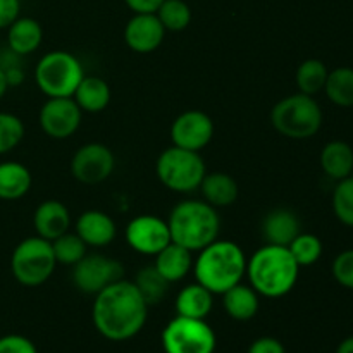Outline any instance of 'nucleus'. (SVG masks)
I'll list each match as a JSON object with an SVG mask.
<instances>
[{
	"mask_svg": "<svg viewBox=\"0 0 353 353\" xmlns=\"http://www.w3.org/2000/svg\"><path fill=\"white\" fill-rule=\"evenodd\" d=\"M155 174L159 181L171 192L192 193L202 185L207 168L200 152L172 145L159 155L155 162Z\"/></svg>",
	"mask_w": 353,
	"mask_h": 353,
	"instance_id": "0eeeda50",
	"label": "nucleus"
},
{
	"mask_svg": "<svg viewBox=\"0 0 353 353\" xmlns=\"http://www.w3.org/2000/svg\"><path fill=\"white\" fill-rule=\"evenodd\" d=\"M76 234L86 247L103 248L114 241L117 234L116 223L102 210H86L76 221Z\"/></svg>",
	"mask_w": 353,
	"mask_h": 353,
	"instance_id": "dca6fc26",
	"label": "nucleus"
},
{
	"mask_svg": "<svg viewBox=\"0 0 353 353\" xmlns=\"http://www.w3.org/2000/svg\"><path fill=\"white\" fill-rule=\"evenodd\" d=\"M214 137V121L202 110H186L171 124V140L174 147L200 152Z\"/></svg>",
	"mask_w": 353,
	"mask_h": 353,
	"instance_id": "4468645a",
	"label": "nucleus"
},
{
	"mask_svg": "<svg viewBox=\"0 0 353 353\" xmlns=\"http://www.w3.org/2000/svg\"><path fill=\"white\" fill-rule=\"evenodd\" d=\"M203 200L216 209L230 207L238 199V185L233 176L226 172H210L205 174L202 185H200Z\"/></svg>",
	"mask_w": 353,
	"mask_h": 353,
	"instance_id": "a878e982",
	"label": "nucleus"
},
{
	"mask_svg": "<svg viewBox=\"0 0 353 353\" xmlns=\"http://www.w3.org/2000/svg\"><path fill=\"white\" fill-rule=\"evenodd\" d=\"M324 92L334 105L353 107V68L343 65L330 71Z\"/></svg>",
	"mask_w": 353,
	"mask_h": 353,
	"instance_id": "bb28decb",
	"label": "nucleus"
},
{
	"mask_svg": "<svg viewBox=\"0 0 353 353\" xmlns=\"http://www.w3.org/2000/svg\"><path fill=\"white\" fill-rule=\"evenodd\" d=\"M271 123L279 134L292 140H307L323 126V109L305 93L285 97L271 110Z\"/></svg>",
	"mask_w": 353,
	"mask_h": 353,
	"instance_id": "39448f33",
	"label": "nucleus"
},
{
	"mask_svg": "<svg viewBox=\"0 0 353 353\" xmlns=\"http://www.w3.org/2000/svg\"><path fill=\"white\" fill-rule=\"evenodd\" d=\"M0 353H38L30 338L23 334H6L0 338Z\"/></svg>",
	"mask_w": 353,
	"mask_h": 353,
	"instance_id": "c9c22d12",
	"label": "nucleus"
},
{
	"mask_svg": "<svg viewBox=\"0 0 353 353\" xmlns=\"http://www.w3.org/2000/svg\"><path fill=\"white\" fill-rule=\"evenodd\" d=\"M247 353H286L285 345L272 336L257 338L254 343L248 347Z\"/></svg>",
	"mask_w": 353,
	"mask_h": 353,
	"instance_id": "4c0bfd02",
	"label": "nucleus"
},
{
	"mask_svg": "<svg viewBox=\"0 0 353 353\" xmlns=\"http://www.w3.org/2000/svg\"><path fill=\"white\" fill-rule=\"evenodd\" d=\"M214 305V293L200 283L186 285L176 296V312L178 316L192 319H207Z\"/></svg>",
	"mask_w": 353,
	"mask_h": 353,
	"instance_id": "5701e85b",
	"label": "nucleus"
},
{
	"mask_svg": "<svg viewBox=\"0 0 353 353\" xmlns=\"http://www.w3.org/2000/svg\"><path fill=\"white\" fill-rule=\"evenodd\" d=\"M3 72H6V78H7V83H9V88H10V86H19L21 83L24 81V72H23V69H21L19 64L10 65V68H6V69H3Z\"/></svg>",
	"mask_w": 353,
	"mask_h": 353,
	"instance_id": "ea45409f",
	"label": "nucleus"
},
{
	"mask_svg": "<svg viewBox=\"0 0 353 353\" xmlns=\"http://www.w3.org/2000/svg\"><path fill=\"white\" fill-rule=\"evenodd\" d=\"M124 238L131 250L154 257L172 241L168 221L154 214H141L131 219L124 231Z\"/></svg>",
	"mask_w": 353,
	"mask_h": 353,
	"instance_id": "9b49d317",
	"label": "nucleus"
},
{
	"mask_svg": "<svg viewBox=\"0 0 353 353\" xmlns=\"http://www.w3.org/2000/svg\"><path fill=\"white\" fill-rule=\"evenodd\" d=\"M165 28L157 14H134L124 28V41L137 54H150L162 45Z\"/></svg>",
	"mask_w": 353,
	"mask_h": 353,
	"instance_id": "2eb2a0df",
	"label": "nucleus"
},
{
	"mask_svg": "<svg viewBox=\"0 0 353 353\" xmlns=\"http://www.w3.org/2000/svg\"><path fill=\"white\" fill-rule=\"evenodd\" d=\"M327 74H330V71H327L326 64L319 61V59H307V61H303L299 65L295 74V81L300 93L314 97L319 92H323Z\"/></svg>",
	"mask_w": 353,
	"mask_h": 353,
	"instance_id": "cd10ccee",
	"label": "nucleus"
},
{
	"mask_svg": "<svg viewBox=\"0 0 353 353\" xmlns=\"http://www.w3.org/2000/svg\"><path fill=\"white\" fill-rule=\"evenodd\" d=\"M134 14H154L164 0H124Z\"/></svg>",
	"mask_w": 353,
	"mask_h": 353,
	"instance_id": "58836bf2",
	"label": "nucleus"
},
{
	"mask_svg": "<svg viewBox=\"0 0 353 353\" xmlns=\"http://www.w3.org/2000/svg\"><path fill=\"white\" fill-rule=\"evenodd\" d=\"M155 14L165 31H183L192 23V9L185 0H164Z\"/></svg>",
	"mask_w": 353,
	"mask_h": 353,
	"instance_id": "c756f323",
	"label": "nucleus"
},
{
	"mask_svg": "<svg viewBox=\"0 0 353 353\" xmlns=\"http://www.w3.org/2000/svg\"><path fill=\"white\" fill-rule=\"evenodd\" d=\"M162 348L165 353H214L217 338L205 319L176 316L162 331Z\"/></svg>",
	"mask_w": 353,
	"mask_h": 353,
	"instance_id": "1a4fd4ad",
	"label": "nucleus"
},
{
	"mask_svg": "<svg viewBox=\"0 0 353 353\" xmlns=\"http://www.w3.org/2000/svg\"><path fill=\"white\" fill-rule=\"evenodd\" d=\"M55 265L57 261L52 241L38 234L19 241L10 255V272L14 279L26 288L45 285L54 274Z\"/></svg>",
	"mask_w": 353,
	"mask_h": 353,
	"instance_id": "423d86ee",
	"label": "nucleus"
},
{
	"mask_svg": "<svg viewBox=\"0 0 353 353\" xmlns=\"http://www.w3.org/2000/svg\"><path fill=\"white\" fill-rule=\"evenodd\" d=\"M19 0H0V30H7L19 17Z\"/></svg>",
	"mask_w": 353,
	"mask_h": 353,
	"instance_id": "e433bc0d",
	"label": "nucleus"
},
{
	"mask_svg": "<svg viewBox=\"0 0 353 353\" xmlns=\"http://www.w3.org/2000/svg\"><path fill=\"white\" fill-rule=\"evenodd\" d=\"M33 226L38 236L54 241L55 238L69 231L71 214L68 207L59 200H45L34 210Z\"/></svg>",
	"mask_w": 353,
	"mask_h": 353,
	"instance_id": "f3484780",
	"label": "nucleus"
},
{
	"mask_svg": "<svg viewBox=\"0 0 353 353\" xmlns=\"http://www.w3.org/2000/svg\"><path fill=\"white\" fill-rule=\"evenodd\" d=\"M169 231L172 243L190 252H199L217 240L221 219L216 207L205 200H183L169 214Z\"/></svg>",
	"mask_w": 353,
	"mask_h": 353,
	"instance_id": "20e7f679",
	"label": "nucleus"
},
{
	"mask_svg": "<svg viewBox=\"0 0 353 353\" xmlns=\"http://www.w3.org/2000/svg\"><path fill=\"white\" fill-rule=\"evenodd\" d=\"M300 233L299 217L288 209L271 210L262 221V236L269 245L288 247Z\"/></svg>",
	"mask_w": 353,
	"mask_h": 353,
	"instance_id": "a211bd4d",
	"label": "nucleus"
},
{
	"mask_svg": "<svg viewBox=\"0 0 353 353\" xmlns=\"http://www.w3.org/2000/svg\"><path fill=\"white\" fill-rule=\"evenodd\" d=\"M0 52H2V45H0Z\"/></svg>",
	"mask_w": 353,
	"mask_h": 353,
	"instance_id": "37998d69",
	"label": "nucleus"
},
{
	"mask_svg": "<svg viewBox=\"0 0 353 353\" xmlns=\"http://www.w3.org/2000/svg\"><path fill=\"white\" fill-rule=\"evenodd\" d=\"M92 319L95 330L105 340L128 341L145 327L148 303L133 281L121 278L97 293Z\"/></svg>",
	"mask_w": 353,
	"mask_h": 353,
	"instance_id": "f257e3e1",
	"label": "nucleus"
},
{
	"mask_svg": "<svg viewBox=\"0 0 353 353\" xmlns=\"http://www.w3.org/2000/svg\"><path fill=\"white\" fill-rule=\"evenodd\" d=\"M116 157L103 143H86L71 159V174L83 185H99L114 171Z\"/></svg>",
	"mask_w": 353,
	"mask_h": 353,
	"instance_id": "ddd939ff",
	"label": "nucleus"
},
{
	"mask_svg": "<svg viewBox=\"0 0 353 353\" xmlns=\"http://www.w3.org/2000/svg\"><path fill=\"white\" fill-rule=\"evenodd\" d=\"M123 278V265L102 254H86L76 265H72V283L79 292L97 295Z\"/></svg>",
	"mask_w": 353,
	"mask_h": 353,
	"instance_id": "9d476101",
	"label": "nucleus"
},
{
	"mask_svg": "<svg viewBox=\"0 0 353 353\" xmlns=\"http://www.w3.org/2000/svg\"><path fill=\"white\" fill-rule=\"evenodd\" d=\"M57 264L76 265L86 255V245L76 233H64L52 241Z\"/></svg>",
	"mask_w": 353,
	"mask_h": 353,
	"instance_id": "2f4dec72",
	"label": "nucleus"
},
{
	"mask_svg": "<svg viewBox=\"0 0 353 353\" xmlns=\"http://www.w3.org/2000/svg\"><path fill=\"white\" fill-rule=\"evenodd\" d=\"M193 274L196 283L205 286L214 295H223L230 288L243 281L247 272V257L234 241L219 240L199 250L193 259Z\"/></svg>",
	"mask_w": 353,
	"mask_h": 353,
	"instance_id": "7ed1b4c3",
	"label": "nucleus"
},
{
	"mask_svg": "<svg viewBox=\"0 0 353 353\" xmlns=\"http://www.w3.org/2000/svg\"><path fill=\"white\" fill-rule=\"evenodd\" d=\"M321 168L324 174L334 181L348 178L353 174V148L350 143L341 140L330 141L321 150Z\"/></svg>",
	"mask_w": 353,
	"mask_h": 353,
	"instance_id": "4be33fe9",
	"label": "nucleus"
},
{
	"mask_svg": "<svg viewBox=\"0 0 353 353\" xmlns=\"http://www.w3.org/2000/svg\"><path fill=\"white\" fill-rule=\"evenodd\" d=\"M85 78L81 62L65 50H54L45 54L34 69V81L41 93L54 97H72Z\"/></svg>",
	"mask_w": 353,
	"mask_h": 353,
	"instance_id": "6e6552de",
	"label": "nucleus"
},
{
	"mask_svg": "<svg viewBox=\"0 0 353 353\" xmlns=\"http://www.w3.org/2000/svg\"><path fill=\"white\" fill-rule=\"evenodd\" d=\"M83 110L72 97H54L41 105L38 121L47 137L65 140L81 126Z\"/></svg>",
	"mask_w": 353,
	"mask_h": 353,
	"instance_id": "f8f14e48",
	"label": "nucleus"
},
{
	"mask_svg": "<svg viewBox=\"0 0 353 353\" xmlns=\"http://www.w3.org/2000/svg\"><path fill=\"white\" fill-rule=\"evenodd\" d=\"M288 250L300 268H309L316 264L323 255V241L312 233H300L288 245Z\"/></svg>",
	"mask_w": 353,
	"mask_h": 353,
	"instance_id": "7c9ffc66",
	"label": "nucleus"
},
{
	"mask_svg": "<svg viewBox=\"0 0 353 353\" xmlns=\"http://www.w3.org/2000/svg\"><path fill=\"white\" fill-rule=\"evenodd\" d=\"M41 40H43V30H41V24L33 17H17L7 28L9 50L21 57L33 54L41 45Z\"/></svg>",
	"mask_w": 353,
	"mask_h": 353,
	"instance_id": "412c9836",
	"label": "nucleus"
},
{
	"mask_svg": "<svg viewBox=\"0 0 353 353\" xmlns=\"http://www.w3.org/2000/svg\"><path fill=\"white\" fill-rule=\"evenodd\" d=\"M133 283L137 285L138 292L141 293L145 302L148 303V307L159 303L161 300L165 299V295H168L169 283L159 274L157 269H155L154 265H147V268L141 269Z\"/></svg>",
	"mask_w": 353,
	"mask_h": 353,
	"instance_id": "c85d7f7f",
	"label": "nucleus"
},
{
	"mask_svg": "<svg viewBox=\"0 0 353 353\" xmlns=\"http://www.w3.org/2000/svg\"><path fill=\"white\" fill-rule=\"evenodd\" d=\"M74 102L78 103L83 112L97 114L107 109L110 102V86L105 79L99 76H86L76 88L72 95Z\"/></svg>",
	"mask_w": 353,
	"mask_h": 353,
	"instance_id": "393cba45",
	"label": "nucleus"
},
{
	"mask_svg": "<svg viewBox=\"0 0 353 353\" xmlns=\"http://www.w3.org/2000/svg\"><path fill=\"white\" fill-rule=\"evenodd\" d=\"M248 285L265 299H281L295 288L300 276V265L296 264L288 247L269 245L254 252L247 259Z\"/></svg>",
	"mask_w": 353,
	"mask_h": 353,
	"instance_id": "f03ea898",
	"label": "nucleus"
},
{
	"mask_svg": "<svg viewBox=\"0 0 353 353\" xmlns=\"http://www.w3.org/2000/svg\"><path fill=\"white\" fill-rule=\"evenodd\" d=\"M224 312L234 321L247 323L257 316L261 309V295L250 285H243V281L223 293Z\"/></svg>",
	"mask_w": 353,
	"mask_h": 353,
	"instance_id": "aec40b11",
	"label": "nucleus"
},
{
	"mask_svg": "<svg viewBox=\"0 0 353 353\" xmlns=\"http://www.w3.org/2000/svg\"><path fill=\"white\" fill-rule=\"evenodd\" d=\"M24 123L10 112H0V155L12 152L23 141Z\"/></svg>",
	"mask_w": 353,
	"mask_h": 353,
	"instance_id": "473e14b6",
	"label": "nucleus"
},
{
	"mask_svg": "<svg viewBox=\"0 0 353 353\" xmlns=\"http://www.w3.org/2000/svg\"><path fill=\"white\" fill-rule=\"evenodd\" d=\"M336 353H353V336L345 338V340L338 345Z\"/></svg>",
	"mask_w": 353,
	"mask_h": 353,
	"instance_id": "a19ab883",
	"label": "nucleus"
},
{
	"mask_svg": "<svg viewBox=\"0 0 353 353\" xmlns=\"http://www.w3.org/2000/svg\"><path fill=\"white\" fill-rule=\"evenodd\" d=\"M7 90H9V83H7V78H6V72H3V69L0 68V100L6 97Z\"/></svg>",
	"mask_w": 353,
	"mask_h": 353,
	"instance_id": "79ce46f5",
	"label": "nucleus"
},
{
	"mask_svg": "<svg viewBox=\"0 0 353 353\" xmlns=\"http://www.w3.org/2000/svg\"><path fill=\"white\" fill-rule=\"evenodd\" d=\"M331 271H333V278L336 279L338 285L347 290H353V248L336 255Z\"/></svg>",
	"mask_w": 353,
	"mask_h": 353,
	"instance_id": "f704fd0d",
	"label": "nucleus"
},
{
	"mask_svg": "<svg viewBox=\"0 0 353 353\" xmlns=\"http://www.w3.org/2000/svg\"><path fill=\"white\" fill-rule=\"evenodd\" d=\"M31 178L30 169L16 161L0 162V200H19L30 192Z\"/></svg>",
	"mask_w": 353,
	"mask_h": 353,
	"instance_id": "b1692460",
	"label": "nucleus"
},
{
	"mask_svg": "<svg viewBox=\"0 0 353 353\" xmlns=\"http://www.w3.org/2000/svg\"><path fill=\"white\" fill-rule=\"evenodd\" d=\"M193 252L186 250L185 247L176 243H169L168 247L162 248L157 255H155L154 268L157 269L159 274L171 285V283H178L188 276V272L193 268Z\"/></svg>",
	"mask_w": 353,
	"mask_h": 353,
	"instance_id": "6ab92c4d",
	"label": "nucleus"
},
{
	"mask_svg": "<svg viewBox=\"0 0 353 353\" xmlns=\"http://www.w3.org/2000/svg\"><path fill=\"white\" fill-rule=\"evenodd\" d=\"M333 210L341 224L353 228V176L338 181L333 192Z\"/></svg>",
	"mask_w": 353,
	"mask_h": 353,
	"instance_id": "72a5a7b5",
	"label": "nucleus"
}]
</instances>
